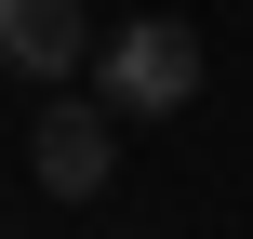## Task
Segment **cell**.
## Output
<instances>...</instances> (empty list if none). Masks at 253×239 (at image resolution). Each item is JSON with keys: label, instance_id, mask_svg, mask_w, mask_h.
<instances>
[{"label": "cell", "instance_id": "cell-2", "mask_svg": "<svg viewBox=\"0 0 253 239\" xmlns=\"http://www.w3.org/2000/svg\"><path fill=\"white\" fill-rule=\"evenodd\" d=\"M107 160H120V106H107V93H53V106H40V133H27L40 200H93V186H107Z\"/></svg>", "mask_w": 253, "mask_h": 239}, {"label": "cell", "instance_id": "cell-3", "mask_svg": "<svg viewBox=\"0 0 253 239\" xmlns=\"http://www.w3.org/2000/svg\"><path fill=\"white\" fill-rule=\"evenodd\" d=\"M0 67L53 93L67 67H93V13L80 0H0Z\"/></svg>", "mask_w": 253, "mask_h": 239}, {"label": "cell", "instance_id": "cell-1", "mask_svg": "<svg viewBox=\"0 0 253 239\" xmlns=\"http://www.w3.org/2000/svg\"><path fill=\"white\" fill-rule=\"evenodd\" d=\"M93 93H107L120 120H173V106L200 93V27H187V13H133L120 40H93Z\"/></svg>", "mask_w": 253, "mask_h": 239}]
</instances>
